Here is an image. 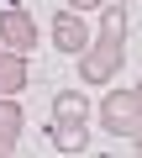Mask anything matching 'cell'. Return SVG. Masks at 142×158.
Segmentation results:
<instances>
[{
	"label": "cell",
	"instance_id": "52a82bcc",
	"mask_svg": "<svg viewBox=\"0 0 142 158\" xmlns=\"http://www.w3.org/2000/svg\"><path fill=\"white\" fill-rule=\"evenodd\" d=\"M53 121H79V127H90V100H84V90H58V95H53Z\"/></svg>",
	"mask_w": 142,
	"mask_h": 158
},
{
	"label": "cell",
	"instance_id": "4fadbf2b",
	"mask_svg": "<svg viewBox=\"0 0 142 158\" xmlns=\"http://www.w3.org/2000/svg\"><path fill=\"white\" fill-rule=\"evenodd\" d=\"M132 90H137V100H142V79H137V85H132Z\"/></svg>",
	"mask_w": 142,
	"mask_h": 158
},
{
	"label": "cell",
	"instance_id": "ba28073f",
	"mask_svg": "<svg viewBox=\"0 0 142 158\" xmlns=\"http://www.w3.org/2000/svg\"><path fill=\"white\" fill-rule=\"evenodd\" d=\"M47 132H53L58 153H90V127H79V121H53Z\"/></svg>",
	"mask_w": 142,
	"mask_h": 158
},
{
	"label": "cell",
	"instance_id": "30bf717a",
	"mask_svg": "<svg viewBox=\"0 0 142 158\" xmlns=\"http://www.w3.org/2000/svg\"><path fill=\"white\" fill-rule=\"evenodd\" d=\"M68 6H74V11H84V16H95V11L105 6V0H68Z\"/></svg>",
	"mask_w": 142,
	"mask_h": 158
},
{
	"label": "cell",
	"instance_id": "6da1fadb",
	"mask_svg": "<svg viewBox=\"0 0 142 158\" xmlns=\"http://www.w3.org/2000/svg\"><path fill=\"white\" fill-rule=\"evenodd\" d=\"M79 63V79L84 85H111L126 63V42H105V37H90V48L74 58Z\"/></svg>",
	"mask_w": 142,
	"mask_h": 158
},
{
	"label": "cell",
	"instance_id": "9c48e42d",
	"mask_svg": "<svg viewBox=\"0 0 142 158\" xmlns=\"http://www.w3.org/2000/svg\"><path fill=\"white\" fill-rule=\"evenodd\" d=\"M0 132L21 137V106H16V95H0Z\"/></svg>",
	"mask_w": 142,
	"mask_h": 158
},
{
	"label": "cell",
	"instance_id": "8992f818",
	"mask_svg": "<svg viewBox=\"0 0 142 158\" xmlns=\"http://www.w3.org/2000/svg\"><path fill=\"white\" fill-rule=\"evenodd\" d=\"M95 37H105V42H126V6H121V0H105V6L95 11Z\"/></svg>",
	"mask_w": 142,
	"mask_h": 158
},
{
	"label": "cell",
	"instance_id": "7c38bea8",
	"mask_svg": "<svg viewBox=\"0 0 142 158\" xmlns=\"http://www.w3.org/2000/svg\"><path fill=\"white\" fill-rule=\"evenodd\" d=\"M126 142H132V153H142V121H137V132H132Z\"/></svg>",
	"mask_w": 142,
	"mask_h": 158
},
{
	"label": "cell",
	"instance_id": "5bb4252c",
	"mask_svg": "<svg viewBox=\"0 0 142 158\" xmlns=\"http://www.w3.org/2000/svg\"><path fill=\"white\" fill-rule=\"evenodd\" d=\"M121 6H132V0H121Z\"/></svg>",
	"mask_w": 142,
	"mask_h": 158
},
{
	"label": "cell",
	"instance_id": "8fae6325",
	"mask_svg": "<svg viewBox=\"0 0 142 158\" xmlns=\"http://www.w3.org/2000/svg\"><path fill=\"white\" fill-rule=\"evenodd\" d=\"M11 153H16V137H11V132H0V158H11Z\"/></svg>",
	"mask_w": 142,
	"mask_h": 158
},
{
	"label": "cell",
	"instance_id": "277c9868",
	"mask_svg": "<svg viewBox=\"0 0 142 158\" xmlns=\"http://www.w3.org/2000/svg\"><path fill=\"white\" fill-rule=\"evenodd\" d=\"M37 42H42V27L32 21V11H21V6H6V11H0V48L32 53Z\"/></svg>",
	"mask_w": 142,
	"mask_h": 158
},
{
	"label": "cell",
	"instance_id": "7a4b0ae2",
	"mask_svg": "<svg viewBox=\"0 0 142 158\" xmlns=\"http://www.w3.org/2000/svg\"><path fill=\"white\" fill-rule=\"evenodd\" d=\"M137 121H142V100H137V90H111V95L100 100V127H105L111 137H132Z\"/></svg>",
	"mask_w": 142,
	"mask_h": 158
},
{
	"label": "cell",
	"instance_id": "3957f363",
	"mask_svg": "<svg viewBox=\"0 0 142 158\" xmlns=\"http://www.w3.org/2000/svg\"><path fill=\"white\" fill-rule=\"evenodd\" d=\"M90 37H95V27H90V16H84V11H74V6H63V11L53 16V48H58V53H68V58H79V53L90 48Z\"/></svg>",
	"mask_w": 142,
	"mask_h": 158
},
{
	"label": "cell",
	"instance_id": "5b68a950",
	"mask_svg": "<svg viewBox=\"0 0 142 158\" xmlns=\"http://www.w3.org/2000/svg\"><path fill=\"white\" fill-rule=\"evenodd\" d=\"M26 85H32V63H26V53L0 48V95H21Z\"/></svg>",
	"mask_w": 142,
	"mask_h": 158
}]
</instances>
